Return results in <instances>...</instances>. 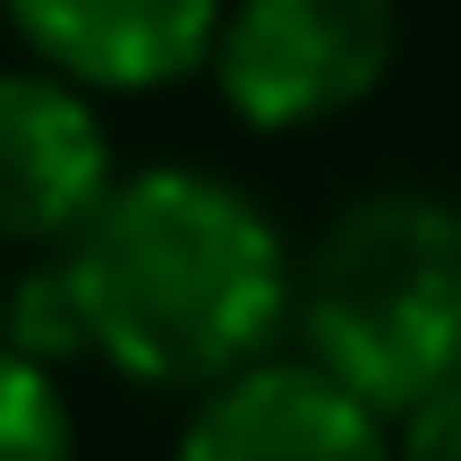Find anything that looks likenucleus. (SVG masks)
<instances>
[{"label":"nucleus","mask_w":461,"mask_h":461,"mask_svg":"<svg viewBox=\"0 0 461 461\" xmlns=\"http://www.w3.org/2000/svg\"><path fill=\"white\" fill-rule=\"evenodd\" d=\"M60 274L86 316V359L154 393H214L274 359L299 299L274 214L197 163L112 180L95 222L60 248Z\"/></svg>","instance_id":"f257e3e1"},{"label":"nucleus","mask_w":461,"mask_h":461,"mask_svg":"<svg viewBox=\"0 0 461 461\" xmlns=\"http://www.w3.org/2000/svg\"><path fill=\"white\" fill-rule=\"evenodd\" d=\"M299 359L393 428L461 384V205L428 188H376L342 205L291 299Z\"/></svg>","instance_id":"f03ea898"},{"label":"nucleus","mask_w":461,"mask_h":461,"mask_svg":"<svg viewBox=\"0 0 461 461\" xmlns=\"http://www.w3.org/2000/svg\"><path fill=\"white\" fill-rule=\"evenodd\" d=\"M393 0H222L205 77L230 103V120L291 137L359 112L393 77Z\"/></svg>","instance_id":"7ed1b4c3"},{"label":"nucleus","mask_w":461,"mask_h":461,"mask_svg":"<svg viewBox=\"0 0 461 461\" xmlns=\"http://www.w3.org/2000/svg\"><path fill=\"white\" fill-rule=\"evenodd\" d=\"M112 180L120 171L95 95H77L51 68H0V240L68 248L112 197Z\"/></svg>","instance_id":"20e7f679"},{"label":"nucleus","mask_w":461,"mask_h":461,"mask_svg":"<svg viewBox=\"0 0 461 461\" xmlns=\"http://www.w3.org/2000/svg\"><path fill=\"white\" fill-rule=\"evenodd\" d=\"M171 461H393V428L316 359H257L197 393Z\"/></svg>","instance_id":"39448f33"},{"label":"nucleus","mask_w":461,"mask_h":461,"mask_svg":"<svg viewBox=\"0 0 461 461\" xmlns=\"http://www.w3.org/2000/svg\"><path fill=\"white\" fill-rule=\"evenodd\" d=\"M0 17L77 95H154L205 68L222 0H0Z\"/></svg>","instance_id":"423d86ee"},{"label":"nucleus","mask_w":461,"mask_h":461,"mask_svg":"<svg viewBox=\"0 0 461 461\" xmlns=\"http://www.w3.org/2000/svg\"><path fill=\"white\" fill-rule=\"evenodd\" d=\"M0 461H77V419L51 367L17 359L9 342H0Z\"/></svg>","instance_id":"0eeeda50"},{"label":"nucleus","mask_w":461,"mask_h":461,"mask_svg":"<svg viewBox=\"0 0 461 461\" xmlns=\"http://www.w3.org/2000/svg\"><path fill=\"white\" fill-rule=\"evenodd\" d=\"M0 342H9L17 359H34V367L86 359V316H77V299H68L60 257H51V265H34V274L9 291V325H0Z\"/></svg>","instance_id":"6e6552de"},{"label":"nucleus","mask_w":461,"mask_h":461,"mask_svg":"<svg viewBox=\"0 0 461 461\" xmlns=\"http://www.w3.org/2000/svg\"><path fill=\"white\" fill-rule=\"evenodd\" d=\"M393 461H461V384L393 419Z\"/></svg>","instance_id":"1a4fd4ad"}]
</instances>
